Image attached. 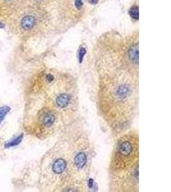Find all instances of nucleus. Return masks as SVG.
Here are the masks:
<instances>
[{
    "instance_id": "1",
    "label": "nucleus",
    "mask_w": 171,
    "mask_h": 192,
    "mask_svg": "<svg viewBox=\"0 0 171 192\" xmlns=\"http://www.w3.org/2000/svg\"><path fill=\"white\" fill-rule=\"evenodd\" d=\"M97 108L106 124L123 131L135 119L138 103V81L120 74L103 76L98 82Z\"/></svg>"
},
{
    "instance_id": "2",
    "label": "nucleus",
    "mask_w": 171,
    "mask_h": 192,
    "mask_svg": "<svg viewBox=\"0 0 171 192\" xmlns=\"http://www.w3.org/2000/svg\"><path fill=\"white\" fill-rule=\"evenodd\" d=\"M43 176L48 186V191H79L83 189L85 183L76 167L72 129L63 135L49 151Z\"/></svg>"
},
{
    "instance_id": "3",
    "label": "nucleus",
    "mask_w": 171,
    "mask_h": 192,
    "mask_svg": "<svg viewBox=\"0 0 171 192\" xmlns=\"http://www.w3.org/2000/svg\"><path fill=\"white\" fill-rule=\"evenodd\" d=\"M139 139L135 131L122 135L117 141L109 165L111 190L138 191Z\"/></svg>"
},
{
    "instance_id": "4",
    "label": "nucleus",
    "mask_w": 171,
    "mask_h": 192,
    "mask_svg": "<svg viewBox=\"0 0 171 192\" xmlns=\"http://www.w3.org/2000/svg\"><path fill=\"white\" fill-rule=\"evenodd\" d=\"M36 23V19L32 15H26L24 17L21 21V26L23 29L28 30L33 28Z\"/></svg>"
},
{
    "instance_id": "5",
    "label": "nucleus",
    "mask_w": 171,
    "mask_h": 192,
    "mask_svg": "<svg viewBox=\"0 0 171 192\" xmlns=\"http://www.w3.org/2000/svg\"><path fill=\"white\" fill-rule=\"evenodd\" d=\"M23 135H19V137H17V138H14V140H11L10 142H8L5 145V148H10V147H12L15 146V145H19V143L21 142L22 139H23Z\"/></svg>"
},
{
    "instance_id": "6",
    "label": "nucleus",
    "mask_w": 171,
    "mask_h": 192,
    "mask_svg": "<svg viewBox=\"0 0 171 192\" xmlns=\"http://www.w3.org/2000/svg\"><path fill=\"white\" fill-rule=\"evenodd\" d=\"M10 110H11L10 107L8 106H4L0 108V124L2 122L6 115L10 111Z\"/></svg>"
},
{
    "instance_id": "7",
    "label": "nucleus",
    "mask_w": 171,
    "mask_h": 192,
    "mask_svg": "<svg viewBox=\"0 0 171 192\" xmlns=\"http://www.w3.org/2000/svg\"><path fill=\"white\" fill-rule=\"evenodd\" d=\"M129 15L131 17L136 19H138L139 17V13H138V6H133L129 10Z\"/></svg>"
},
{
    "instance_id": "8",
    "label": "nucleus",
    "mask_w": 171,
    "mask_h": 192,
    "mask_svg": "<svg viewBox=\"0 0 171 192\" xmlns=\"http://www.w3.org/2000/svg\"><path fill=\"white\" fill-rule=\"evenodd\" d=\"M75 6L77 8V9H80L83 6L82 0H76L75 1Z\"/></svg>"
},
{
    "instance_id": "9",
    "label": "nucleus",
    "mask_w": 171,
    "mask_h": 192,
    "mask_svg": "<svg viewBox=\"0 0 171 192\" xmlns=\"http://www.w3.org/2000/svg\"><path fill=\"white\" fill-rule=\"evenodd\" d=\"M90 3L93 4V5H95V4L98 3V2L99 1V0H89Z\"/></svg>"
},
{
    "instance_id": "10",
    "label": "nucleus",
    "mask_w": 171,
    "mask_h": 192,
    "mask_svg": "<svg viewBox=\"0 0 171 192\" xmlns=\"http://www.w3.org/2000/svg\"><path fill=\"white\" fill-rule=\"evenodd\" d=\"M4 27H5V24L1 23V22H0V28H3Z\"/></svg>"
}]
</instances>
